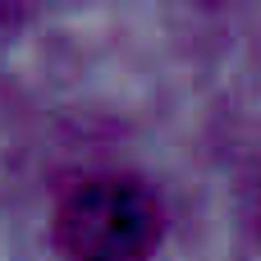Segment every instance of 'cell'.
Wrapping results in <instances>:
<instances>
[{"label":"cell","instance_id":"6da1fadb","mask_svg":"<svg viewBox=\"0 0 261 261\" xmlns=\"http://www.w3.org/2000/svg\"><path fill=\"white\" fill-rule=\"evenodd\" d=\"M50 239L64 261H147L161 239V202L138 174L92 170L55 193Z\"/></svg>","mask_w":261,"mask_h":261}]
</instances>
